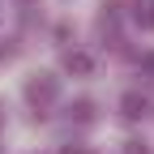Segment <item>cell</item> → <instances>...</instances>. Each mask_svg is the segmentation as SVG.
<instances>
[{
  "instance_id": "obj_5",
  "label": "cell",
  "mask_w": 154,
  "mask_h": 154,
  "mask_svg": "<svg viewBox=\"0 0 154 154\" xmlns=\"http://www.w3.org/2000/svg\"><path fill=\"white\" fill-rule=\"evenodd\" d=\"M69 116H73V120H90V116H94V103H90V99H77V103L69 107Z\"/></svg>"
},
{
  "instance_id": "obj_3",
  "label": "cell",
  "mask_w": 154,
  "mask_h": 154,
  "mask_svg": "<svg viewBox=\"0 0 154 154\" xmlns=\"http://www.w3.org/2000/svg\"><path fill=\"white\" fill-rule=\"evenodd\" d=\"M64 69H69V73H77V77H86V73L94 69V60H90L86 51H64Z\"/></svg>"
},
{
  "instance_id": "obj_2",
  "label": "cell",
  "mask_w": 154,
  "mask_h": 154,
  "mask_svg": "<svg viewBox=\"0 0 154 154\" xmlns=\"http://www.w3.org/2000/svg\"><path fill=\"white\" fill-rule=\"evenodd\" d=\"M146 107H150V103L141 99V94H137V90H128V94H124V99H120V111L128 116V120H141V116H146Z\"/></svg>"
},
{
  "instance_id": "obj_1",
  "label": "cell",
  "mask_w": 154,
  "mask_h": 154,
  "mask_svg": "<svg viewBox=\"0 0 154 154\" xmlns=\"http://www.w3.org/2000/svg\"><path fill=\"white\" fill-rule=\"evenodd\" d=\"M26 99H30V107H51L56 99H60V82H56L51 73H34L30 82H26Z\"/></svg>"
},
{
  "instance_id": "obj_6",
  "label": "cell",
  "mask_w": 154,
  "mask_h": 154,
  "mask_svg": "<svg viewBox=\"0 0 154 154\" xmlns=\"http://www.w3.org/2000/svg\"><path fill=\"white\" fill-rule=\"evenodd\" d=\"M141 73H146V77H154V51H146V56H141Z\"/></svg>"
},
{
  "instance_id": "obj_8",
  "label": "cell",
  "mask_w": 154,
  "mask_h": 154,
  "mask_svg": "<svg viewBox=\"0 0 154 154\" xmlns=\"http://www.w3.org/2000/svg\"><path fill=\"white\" fill-rule=\"evenodd\" d=\"M5 56H9V47H5V43H0V60H5Z\"/></svg>"
},
{
  "instance_id": "obj_4",
  "label": "cell",
  "mask_w": 154,
  "mask_h": 154,
  "mask_svg": "<svg viewBox=\"0 0 154 154\" xmlns=\"http://www.w3.org/2000/svg\"><path fill=\"white\" fill-rule=\"evenodd\" d=\"M133 22H137L141 30L154 26V0H133Z\"/></svg>"
},
{
  "instance_id": "obj_7",
  "label": "cell",
  "mask_w": 154,
  "mask_h": 154,
  "mask_svg": "<svg viewBox=\"0 0 154 154\" xmlns=\"http://www.w3.org/2000/svg\"><path fill=\"white\" fill-rule=\"evenodd\" d=\"M124 154H150V150H146L141 141H124Z\"/></svg>"
}]
</instances>
